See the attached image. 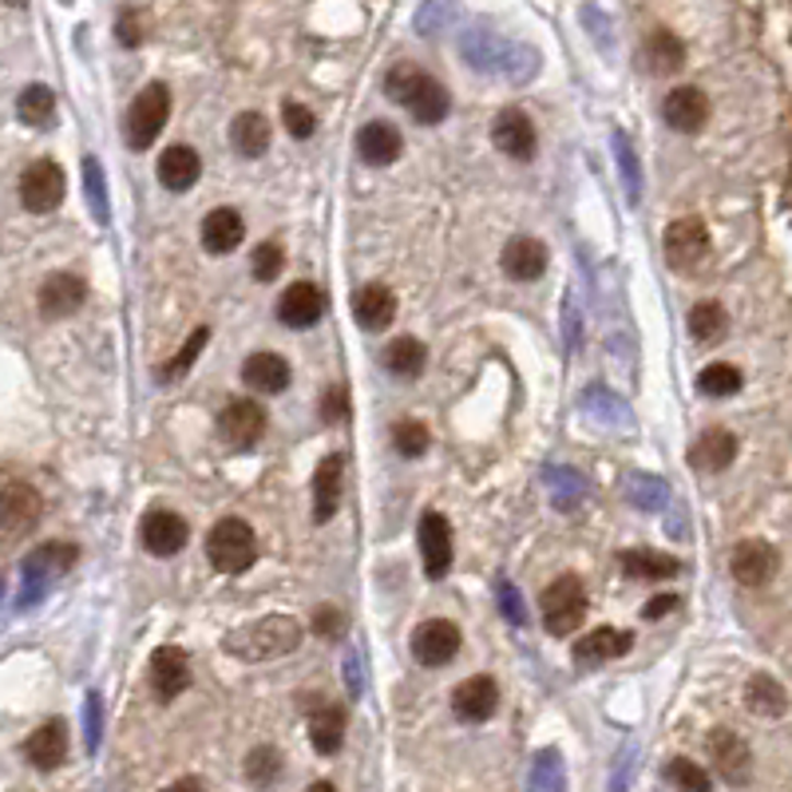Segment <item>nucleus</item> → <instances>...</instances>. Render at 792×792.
Returning <instances> with one entry per match:
<instances>
[{"mask_svg": "<svg viewBox=\"0 0 792 792\" xmlns=\"http://www.w3.org/2000/svg\"><path fill=\"white\" fill-rule=\"evenodd\" d=\"M298 642H302V622H293L290 615H266L230 630L222 638V650L242 662H273V657L293 654Z\"/></svg>", "mask_w": 792, "mask_h": 792, "instance_id": "obj_1", "label": "nucleus"}, {"mask_svg": "<svg viewBox=\"0 0 792 792\" xmlns=\"http://www.w3.org/2000/svg\"><path fill=\"white\" fill-rule=\"evenodd\" d=\"M385 95L393 104L405 107L417 124H440L452 112V95L444 92L436 75L420 72L417 63H396L393 72L385 75Z\"/></svg>", "mask_w": 792, "mask_h": 792, "instance_id": "obj_2", "label": "nucleus"}, {"mask_svg": "<svg viewBox=\"0 0 792 792\" xmlns=\"http://www.w3.org/2000/svg\"><path fill=\"white\" fill-rule=\"evenodd\" d=\"M207 559L222 574H246L258 559V535L246 520H219L207 535Z\"/></svg>", "mask_w": 792, "mask_h": 792, "instance_id": "obj_3", "label": "nucleus"}, {"mask_svg": "<svg viewBox=\"0 0 792 792\" xmlns=\"http://www.w3.org/2000/svg\"><path fill=\"white\" fill-rule=\"evenodd\" d=\"M75 559H80V547H75V543H63V539L40 543V547L24 559V594H21V603L16 606L24 610V606L36 603V598H40V594L48 591L60 574L72 571Z\"/></svg>", "mask_w": 792, "mask_h": 792, "instance_id": "obj_4", "label": "nucleus"}, {"mask_svg": "<svg viewBox=\"0 0 792 792\" xmlns=\"http://www.w3.org/2000/svg\"><path fill=\"white\" fill-rule=\"evenodd\" d=\"M586 618V591L579 574H559L547 591H543V626L547 634L567 638L579 630V622Z\"/></svg>", "mask_w": 792, "mask_h": 792, "instance_id": "obj_5", "label": "nucleus"}, {"mask_svg": "<svg viewBox=\"0 0 792 792\" xmlns=\"http://www.w3.org/2000/svg\"><path fill=\"white\" fill-rule=\"evenodd\" d=\"M171 119V88L167 84H147L136 95V104L127 107V147L131 151H147L155 143L159 131Z\"/></svg>", "mask_w": 792, "mask_h": 792, "instance_id": "obj_6", "label": "nucleus"}, {"mask_svg": "<svg viewBox=\"0 0 792 792\" xmlns=\"http://www.w3.org/2000/svg\"><path fill=\"white\" fill-rule=\"evenodd\" d=\"M63 195H68V183H63V171L53 159H36L21 175V202L32 214H53L63 202Z\"/></svg>", "mask_w": 792, "mask_h": 792, "instance_id": "obj_7", "label": "nucleus"}, {"mask_svg": "<svg viewBox=\"0 0 792 792\" xmlns=\"http://www.w3.org/2000/svg\"><path fill=\"white\" fill-rule=\"evenodd\" d=\"M261 432H266V408L246 396H230L219 412V436L230 449H251L258 444Z\"/></svg>", "mask_w": 792, "mask_h": 792, "instance_id": "obj_8", "label": "nucleus"}, {"mask_svg": "<svg viewBox=\"0 0 792 792\" xmlns=\"http://www.w3.org/2000/svg\"><path fill=\"white\" fill-rule=\"evenodd\" d=\"M777 567H781V555H777V547L765 543V539H741L730 555L733 579H737L741 586H749V591L769 586L772 574H777Z\"/></svg>", "mask_w": 792, "mask_h": 792, "instance_id": "obj_9", "label": "nucleus"}, {"mask_svg": "<svg viewBox=\"0 0 792 792\" xmlns=\"http://www.w3.org/2000/svg\"><path fill=\"white\" fill-rule=\"evenodd\" d=\"M709 258V230L701 219H678L666 230V261L678 273L698 270Z\"/></svg>", "mask_w": 792, "mask_h": 792, "instance_id": "obj_10", "label": "nucleus"}, {"mask_svg": "<svg viewBox=\"0 0 792 792\" xmlns=\"http://www.w3.org/2000/svg\"><path fill=\"white\" fill-rule=\"evenodd\" d=\"M459 654V626L449 618H428L412 630V657L420 666H449Z\"/></svg>", "mask_w": 792, "mask_h": 792, "instance_id": "obj_11", "label": "nucleus"}, {"mask_svg": "<svg viewBox=\"0 0 792 792\" xmlns=\"http://www.w3.org/2000/svg\"><path fill=\"white\" fill-rule=\"evenodd\" d=\"M420 559H424V574L432 583H440L452 571V523L440 511H424L420 515Z\"/></svg>", "mask_w": 792, "mask_h": 792, "instance_id": "obj_12", "label": "nucleus"}, {"mask_svg": "<svg viewBox=\"0 0 792 792\" xmlns=\"http://www.w3.org/2000/svg\"><path fill=\"white\" fill-rule=\"evenodd\" d=\"M40 491L28 484H9L0 491V539H21L32 532V523L40 520Z\"/></svg>", "mask_w": 792, "mask_h": 792, "instance_id": "obj_13", "label": "nucleus"}, {"mask_svg": "<svg viewBox=\"0 0 792 792\" xmlns=\"http://www.w3.org/2000/svg\"><path fill=\"white\" fill-rule=\"evenodd\" d=\"M139 539H143V547L151 555H159V559H171V555H178L183 547H187L190 539V527L187 520L178 515V511H147L143 515V527H139Z\"/></svg>", "mask_w": 792, "mask_h": 792, "instance_id": "obj_14", "label": "nucleus"}, {"mask_svg": "<svg viewBox=\"0 0 792 792\" xmlns=\"http://www.w3.org/2000/svg\"><path fill=\"white\" fill-rule=\"evenodd\" d=\"M84 302H88V282L80 273H68V270L48 273L40 293H36V305H40V313L48 322H56V317H72Z\"/></svg>", "mask_w": 792, "mask_h": 792, "instance_id": "obj_15", "label": "nucleus"}, {"mask_svg": "<svg viewBox=\"0 0 792 792\" xmlns=\"http://www.w3.org/2000/svg\"><path fill=\"white\" fill-rule=\"evenodd\" d=\"M662 119L682 136H698L701 127L709 124V95L694 84H682L674 92H666L662 100Z\"/></svg>", "mask_w": 792, "mask_h": 792, "instance_id": "obj_16", "label": "nucleus"}, {"mask_svg": "<svg viewBox=\"0 0 792 792\" xmlns=\"http://www.w3.org/2000/svg\"><path fill=\"white\" fill-rule=\"evenodd\" d=\"M147 678H151V694L159 701H175L183 689L190 686V657L187 650L178 647H159L151 654V669H147Z\"/></svg>", "mask_w": 792, "mask_h": 792, "instance_id": "obj_17", "label": "nucleus"}, {"mask_svg": "<svg viewBox=\"0 0 792 792\" xmlns=\"http://www.w3.org/2000/svg\"><path fill=\"white\" fill-rule=\"evenodd\" d=\"M496 709H500V686H496V678H488V674H476V678L459 682V686L452 689V713H456L459 721H468V725L488 721Z\"/></svg>", "mask_w": 792, "mask_h": 792, "instance_id": "obj_18", "label": "nucleus"}, {"mask_svg": "<svg viewBox=\"0 0 792 792\" xmlns=\"http://www.w3.org/2000/svg\"><path fill=\"white\" fill-rule=\"evenodd\" d=\"M491 143L500 147L508 159H520V163H527V159H535V124L527 119V112H520V107H508V112L496 115V124H491Z\"/></svg>", "mask_w": 792, "mask_h": 792, "instance_id": "obj_19", "label": "nucleus"}, {"mask_svg": "<svg viewBox=\"0 0 792 792\" xmlns=\"http://www.w3.org/2000/svg\"><path fill=\"white\" fill-rule=\"evenodd\" d=\"M634 647V638L626 634V630H615V626H598L591 634H583L574 642V666L579 669H594V666H606V662H615V657L630 654Z\"/></svg>", "mask_w": 792, "mask_h": 792, "instance_id": "obj_20", "label": "nucleus"}, {"mask_svg": "<svg viewBox=\"0 0 792 792\" xmlns=\"http://www.w3.org/2000/svg\"><path fill=\"white\" fill-rule=\"evenodd\" d=\"M706 745H709V757H713V765H718V772H721V781H730V784H745V781H749L753 753H749V745L737 737V733H733V730H713Z\"/></svg>", "mask_w": 792, "mask_h": 792, "instance_id": "obj_21", "label": "nucleus"}, {"mask_svg": "<svg viewBox=\"0 0 792 792\" xmlns=\"http://www.w3.org/2000/svg\"><path fill=\"white\" fill-rule=\"evenodd\" d=\"M278 317H282V325H290V329H310V325H317L325 317L322 286L293 282L290 290L282 293V302H278Z\"/></svg>", "mask_w": 792, "mask_h": 792, "instance_id": "obj_22", "label": "nucleus"}, {"mask_svg": "<svg viewBox=\"0 0 792 792\" xmlns=\"http://www.w3.org/2000/svg\"><path fill=\"white\" fill-rule=\"evenodd\" d=\"M500 266L515 282H535V278L547 270V246H543L539 238H532V234H515V238H508V246H503Z\"/></svg>", "mask_w": 792, "mask_h": 792, "instance_id": "obj_23", "label": "nucleus"}, {"mask_svg": "<svg viewBox=\"0 0 792 792\" xmlns=\"http://www.w3.org/2000/svg\"><path fill=\"white\" fill-rule=\"evenodd\" d=\"M353 317H357L361 329H369V334H385L388 325H393V317H396L393 290L381 286V282L361 286V290L353 293Z\"/></svg>", "mask_w": 792, "mask_h": 792, "instance_id": "obj_24", "label": "nucleus"}, {"mask_svg": "<svg viewBox=\"0 0 792 792\" xmlns=\"http://www.w3.org/2000/svg\"><path fill=\"white\" fill-rule=\"evenodd\" d=\"M24 757H28V765H36L40 772L60 769L63 757H68V725H63L60 718L44 721L40 730L24 741Z\"/></svg>", "mask_w": 792, "mask_h": 792, "instance_id": "obj_25", "label": "nucleus"}, {"mask_svg": "<svg viewBox=\"0 0 792 792\" xmlns=\"http://www.w3.org/2000/svg\"><path fill=\"white\" fill-rule=\"evenodd\" d=\"M290 361L282 353H251L242 365V381L261 396H278L290 388Z\"/></svg>", "mask_w": 792, "mask_h": 792, "instance_id": "obj_26", "label": "nucleus"}, {"mask_svg": "<svg viewBox=\"0 0 792 792\" xmlns=\"http://www.w3.org/2000/svg\"><path fill=\"white\" fill-rule=\"evenodd\" d=\"M341 480H345V456H325L313 471V520L325 523L337 515L341 503Z\"/></svg>", "mask_w": 792, "mask_h": 792, "instance_id": "obj_27", "label": "nucleus"}, {"mask_svg": "<svg viewBox=\"0 0 792 792\" xmlns=\"http://www.w3.org/2000/svg\"><path fill=\"white\" fill-rule=\"evenodd\" d=\"M733 459H737V436L730 428H706L689 449V464L698 471H725Z\"/></svg>", "mask_w": 792, "mask_h": 792, "instance_id": "obj_28", "label": "nucleus"}, {"mask_svg": "<svg viewBox=\"0 0 792 792\" xmlns=\"http://www.w3.org/2000/svg\"><path fill=\"white\" fill-rule=\"evenodd\" d=\"M159 183L167 190H190L202 175V159H198L195 147L187 143H171L163 155H159V167H155Z\"/></svg>", "mask_w": 792, "mask_h": 792, "instance_id": "obj_29", "label": "nucleus"}, {"mask_svg": "<svg viewBox=\"0 0 792 792\" xmlns=\"http://www.w3.org/2000/svg\"><path fill=\"white\" fill-rule=\"evenodd\" d=\"M400 147H405V139H400V131H396L393 124H385V119L365 124L361 136H357V155L365 159L369 167H388V163H396V159H400Z\"/></svg>", "mask_w": 792, "mask_h": 792, "instance_id": "obj_30", "label": "nucleus"}, {"mask_svg": "<svg viewBox=\"0 0 792 792\" xmlns=\"http://www.w3.org/2000/svg\"><path fill=\"white\" fill-rule=\"evenodd\" d=\"M242 238H246V222H242V214L234 207H214L207 219H202V246H207L210 254L238 251Z\"/></svg>", "mask_w": 792, "mask_h": 792, "instance_id": "obj_31", "label": "nucleus"}, {"mask_svg": "<svg viewBox=\"0 0 792 792\" xmlns=\"http://www.w3.org/2000/svg\"><path fill=\"white\" fill-rule=\"evenodd\" d=\"M638 63H642L650 75H662V80H666V75L682 72V63H686V44H682L674 32L657 28L654 36L642 44V56H638Z\"/></svg>", "mask_w": 792, "mask_h": 792, "instance_id": "obj_32", "label": "nucleus"}, {"mask_svg": "<svg viewBox=\"0 0 792 792\" xmlns=\"http://www.w3.org/2000/svg\"><path fill=\"white\" fill-rule=\"evenodd\" d=\"M230 143L238 147V155L258 159L266 147H270V119L261 112H242L234 124H230Z\"/></svg>", "mask_w": 792, "mask_h": 792, "instance_id": "obj_33", "label": "nucleus"}, {"mask_svg": "<svg viewBox=\"0 0 792 792\" xmlns=\"http://www.w3.org/2000/svg\"><path fill=\"white\" fill-rule=\"evenodd\" d=\"M618 563H622V571L630 574V579H650V583L674 579V574L682 571L678 559H669V555H662V551H650V547H642V551H622L618 555Z\"/></svg>", "mask_w": 792, "mask_h": 792, "instance_id": "obj_34", "label": "nucleus"}, {"mask_svg": "<svg viewBox=\"0 0 792 792\" xmlns=\"http://www.w3.org/2000/svg\"><path fill=\"white\" fill-rule=\"evenodd\" d=\"M424 365H428V349L417 341V337H396V341H388L385 369L393 376H400V381H417V376L424 373Z\"/></svg>", "mask_w": 792, "mask_h": 792, "instance_id": "obj_35", "label": "nucleus"}, {"mask_svg": "<svg viewBox=\"0 0 792 792\" xmlns=\"http://www.w3.org/2000/svg\"><path fill=\"white\" fill-rule=\"evenodd\" d=\"M310 741L322 757H334V753L345 745V709L341 706L317 709L310 718Z\"/></svg>", "mask_w": 792, "mask_h": 792, "instance_id": "obj_36", "label": "nucleus"}, {"mask_svg": "<svg viewBox=\"0 0 792 792\" xmlns=\"http://www.w3.org/2000/svg\"><path fill=\"white\" fill-rule=\"evenodd\" d=\"M730 334V313L721 302H698L689 310V337L701 345H718Z\"/></svg>", "mask_w": 792, "mask_h": 792, "instance_id": "obj_37", "label": "nucleus"}, {"mask_svg": "<svg viewBox=\"0 0 792 792\" xmlns=\"http://www.w3.org/2000/svg\"><path fill=\"white\" fill-rule=\"evenodd\" d=\"M745 706H749V713H757V718H781L784 709H789V698H784L781 682L769 678V674H757V678H749V686H745Z\"/></svg>", "mask_w": 792, "mask_h": 792, "instance_id": "obj_38", "label": "nucleus"}, {"mask_svg": "<svg viewBox=\"0 0 792 792\" xmlns=\"http://www.w3.org/2000/svg\"><path fill=\"white\" fill-rule=\"evenodd\" d=\"M527 792H567V769L559 749H543L532 761V777H527Z\"/></svg>", "mask_w": 792, "mask_h": 792, "instance_id": "obj_39", "label": "nucleus"}, {"mask_svg": "<svg viewBox=\"0 0 792 792\" xmlns=\"http://www.w3.org/2000/svg\"><path fill=\"white\" fill-rule=\"evenodd\" d=\"M207 341H210V329H207V325H198L195 334L187 337V345L178 349V357H171L167 365H159V385H175V381H183V376L195 369L198 353L207 349Z\"/></svg>", "mask_w": 792, "mask_h": 792, "instance_id": "obj_40", "label": "nucleus"}, {"mask_svg": "<svg viewBox=\"0 0 792 792\" xmlns=\"http://www.w3.org/2000/svg\"><path fill=\"white\" fill-rule=\"evenodd\" d=\"M16 115H21L28 127H53L56 119V95L48 92L44 84H32L21 92V100H16Z\"/></svg>", "mask_w": 792, "mask_h": 792, "instance_id": "obj_41", "label": "nucleus"}, {"mask_svg": "<svg viewBox=\"0 0 792 792\" xmlns=\"http://www.w3.org/2000/svg\"><path fill=\"white\" fill-rule=\"evenodd\" d=\"M741 385H745V376H741V369L730 365V361L706 365V369H701V376H698V393H701V396H713V400L741 393Z\"/></svg>", "mask_w": 792, "mask_h": 792, "instance_id": "obj_42", "label": "nucleus"}, {"mask_svg": "<svg viewBox=\"0 0 792 792\" xmlns=\"http://www.w3.org/2000/svg\"><path fill=\"white\" fill-rule=\"evenodd\" d=\"M543 484L551 488L555 508H563V511H571L574 503H583V496H586V480H583V476H579V471L547 468V471H543Z\"/></svg>", "mask_w": 792, "mask_h": 792, "instance_id": "obj_43", "label": "nucleus"}, {"mask_svg": "<svg viewBox=\"0 0 792 792\" xmlns=\"http://www.w3.org/2000/svg\"><path fill=\"white\" fill-rule=\"evenodd\" d=\"M278 777H282V753L273 749V745L251 749V757H246V781L254 789H270V784H278Z\"/></svg>", "mask_w": 792, "mask_h": 792, "instance_id": "obj_44", "label": "nucleus"}, {"mask_svg": "<svg viewBox=\"0 0 792 792\" xmlns=\"http://www.w3.org/2000/svg\"><path fill=\"white\" fill-rule=\"evenodd\" d=\"M666 781L674 784L678 792H709L713 789V781H709V772L701 769L698 761H689V757H674V761H666Z\"/></svg>", "mask_w": 792, "mask_h": 792, "instance_id": "obj_45", "label": "nucleus"}, {"mask_svg": "<svg viewBox=\"0 0 792 792\" xmlns=\"http://www.w3.org/2000/svg\"><path fill=\"white\" fill-rule=\"evenodd\" d=\"M626 496H630V503L634 508H642V511H657V508H666V496H669V488L657 476H630L626 480Z\"/></svg>", "mask_w": 792, "mask_h": 792, "instance_id": "obj_46", "label": "nucleus"}, {"mask_svg": "<svg viewBox=\"0 0 792 792\" xmlns=\"http://www.w3.org/2000/svg\"><path fill=\"white\" fill-rule=\"evenodd\" d=\"M583 412L594 420V424H622L626 420V408L615 393H606V388H591L583 396Z\"/></svg>", "mask_w": 792, "mask_h": 792, "instance_id": "obj_47", "label": "nucleus"}, {"mask_svg": "<svg viewBox=\"0 0 792 792\" xmlns=\"http://www.w3.org/2000/svg\"><path fill=\"white\" fill-rule=\"evenodd\" d=\"M428 444H432V436H428V428L420 420H400L393 428V449L405 459H420L428 452Z\"/></svg>", "mask_w": 792, "mask_h": 792, "instance_id": "obj_48", "label": "nucleus"}, {"mask_svg": "<svg viewBox=\"0 0 792 792\" xmlns=\"http://www.w3.org/2000/svg\"><path fill=\"white\" fill-rule=\"evenodd\" d=\"M84 190H88V202H92L95 222L112 219V207H107V187H104V167H100V159H92V155L84 159Z\"/></svg>", "mask_w": 792, "mask_h": 792, "instance_id": "obj_49", "label": "nucleus"}, {"mask_svg": "<svg viewBox=\"0 0 792 792\" xmlns=\"http://www.w3.org/2000/svg\"><path fill=\"white\" fill-rule=\"evenodd\" d=\"M615 155H618V167H622V178H626V198H630V207H638V198H642V171H638L634 147H630V139H626L622 131L615 136Z\"/></svg>", "mask_w": 792, "mask_h": 792, "instance_id": "obj_50", "label": "nucleus"}, {"mask_svg": "<svg viewBox=\"0 0 792 792\" xmlns=\"http://www.w3.org/2000/svg\"><path fill=\"white\" fill-rule=\"evenodd\" d=\"M251 270H254V278H258V282H273V278L286 270L282 242H261L258 251H254V258H251Z\"/></svg>", "mask_w": 792, "mask_h": 792, "instance_id": "obj_51", "label": "nucleus"}, {"mask_svg": "<svg viewBox=\"0 0 792 792\" xmlns=\"http://www.w3.org/2000/svg\"><path fill=\"white\" fill-rule=\"evenodd\" d=\"M282 119H286V131H290L293 139H310L313 131H317V115H313L305 104H293V100L282 104Z\"/></svg>", "mask_w": 792, "mask_h": 792, "instance_id": "obj_52", "label": "nucleus"}, {"mask_svg": "<svg viewBox=\"0 0 792 792\" xmlns=\"http://www.w3.org/2000/svg\"><path fill=\"white\" fill-rule=\"evenodd\" d=\"M100 733H104V701H100V694H88L84 698V745H88V753L100 749Z\"/></svg>", "mask_w": 792, "mask_h": 792, "instance_id": "obj_53", "label": "nucleus"}, {"mask_svg": "<svg viewBox=\"0 0 792 792\" xmlns=\"http://www.w3.org/2000/svg\"><path fill=\"white\" fill-rule=\"evenodd\" d=\"M345 630H349V622H345V615L337 610V606H317V610H313V634L337 642Z\"/></svg>", "mask_w": 792, "mask_h": 792, "instance_id": "obj_54", "label": "nucleus"}, {"mask_svg": "<svg viewBox=\"0 0 792 792\" xmlns=\"http://www.w3.org/2000/svg\"><path fill=\"white\" fill-rule=\"evenodd\" d=\"M345 417H349V393H345V385H334L329 393H322V420L337 424Z\"/></svg>", "mask_w": 792, "mask_h": 792, "instance_id": "obj_55", "label": "nucleus"}, {"mask_svg": "<svg viewBox=\"0 0 792 792\" xmlns=\"http://www.w3.org/2000/svg\"><path fill=\"white\" fill-rule=\"evenodd\" d=\"M496 598H500V610H503V618H508V622H515V626L527 622V610H523V598H520V591H515V586L500 583V586H496Z\"/></svg>", "mask_w": 792, "mask_h": 792, "instance_id": "obj_56", "label": "nucleus"}, {"mask_svg": "<svg viewBox=\"0 0 792 792\" xmlns=\"http://www.w3.org/2000/svg\"><path fill=\"white\" fill-rule=\"evenodd\" d=\"M115 36H119V44H127V48L143 44V16H139L136 9H124L119 12V24H115Z\"/></svg>", "mask_w": 792, "mask_h": 792, "instance_id": "obj_57", "label": "nucleus"}, {"mask_svg": "<svg viewBox=\"0 0 792 792\" xmlns=\"http://www.w3.org/2000/svg\"><path fill=\"white\" fill-rule=\"evenodd\" d=\"M669 610H678V594H654V598L642 606V618H647V622H657V618L669 615Z\"/></svg>", "mask_w": 792, "mask_h": 792, "instance_id": "obj_58", "label": "nucleus"}, {"mask_svg": "<svg viewBox=\"0 0 792 792\" xmlns=\"http://www.w3.org/2000/svg\"><path fill=\"white\" fill-rule=\"evenodd\" d=\"M345 674H349V694L353 698H361V669H357V657L349 654V662H345Z\"/></svg>", "mask_w": 792, "mask_h": 792, "instance_id": "obj_59", "label": "nucleus"}, {"mask_svg": "<svg viewBox=\"0 0 792 792\" xmlns=\"http://www.w3.org/2000/svg\"><path fill=\"white\" fill-rule=\"evenodd\" d=\"M163 792H202V781H198V777H178V781L167 784Z\"/></svg>", "mask_w": 792, "mask_h": 792, "instance_id": "obj_60", "label": "nucleus"}, {"mask_svg": "<svg viewBox=\"0 0 792 792\" xmlns=\"http://www.w3.org/2000/svg\"><path fill=\"white\" fill-rule=\"evenodd\" d=\"M310 792H337L329 781H317V784H310Z\"/></svg>", "mask_w": 792, "mask_h": 792, "instance_id": "obj_61", "label": "nucleus"}, {"mask_svg": "<svg viewBox=\"0 0 792 792\" xmlns=\"http://www.w3.org/2000/svg\"><path fill=\"white\" fill-rule=\"evenodd\" d=\"M9 4H12V9H24V4H28V0H9Z\"/></svg>", "mask_w": 792, "mask_h": 792, "instance_id": "obj_62", "label": "nucleus"}, {"mask_svg": "<svg viewBox=\"0 0 792 792\" xmlns=\"http://www.w3.org/2000/svg\"><path fill=\"white\" fill-rule=\"evenodd\" d=\"M0 591H4V583H0Z\"/></svg>", "mask_w": 792, "mask_h": 792, "instance_id": "obj_63", "label": "nucleus"}]
</instances>
